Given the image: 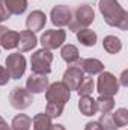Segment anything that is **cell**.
<instances>
[{
    "label": "cell",
    "instance_id": "6da1fadb",
    "mask_svg": "<svg viewBox=\"0 0 128 130\" xmlns=\"http://www.w3.org/2000/svg\"><path fill=\"white\" fill-rule=\"evenodd\" d=\"M98 8L109 26L118 27L121 30L128 29V12L119 5L118 0H99Z\"/></svg>",
    "mask_w": 128,
    "mask_h": 130
},
{
    "label": "cell",
    "instance_id": "7a4b0ae2",
    "mask_svg": "<svg viewBox=\"0 0 128 130\" xmlns=\"http://www.w3.org/2000/svg\"><path fill=\"white\" fill-rule=\"evenodd\" d=\"M94 20H95V12H94L92 6H89V5H80L75 9V14L72 15V20L68 24V27L72 32H78L80 29L89 27L94 23Z\"/></svg>",
    "mask_w": 128,
    "mask_h": 130
},
{
    "label": "cell",
    "instance_id": "3957f363",
    "mask_svg": "<svg viewBox=\"0 0 128 130\" xmlns=\"http://www.w3.org/2000/svg\"><path fill=\"white\" fill-rule=\"evenodd\" d=\"M51 62H53V53L50 50H45V48L36 50L30 58L32 73L48 76L51 73Z\"/></svg>",
    "mask_w": 128,
    "mask_h": 130
},
{
    "label": "cell",
    "instance_id": "277c9868",
    "mask_svg": "<svg viewBox=\"0 0 128 130\" xmlns=\"http://www.w3.org/2000/svg\"><path fill=\"white\" fill-rule=\"evenodd\" d=\"M96 91L99 92V95L113 97L119 91V82L112 73L102 71V73H99V77H98V82H96Z\"/></svg>",
    "mask_w": 128,
    "mask_h": 130
},
{
    "label": "cell",
    "instance_id": "5b68a950",
    "mask_svg": "<svg viewBox=\"0 0 128 130\" xmlns=\"http://www.w3.org/2000/svg\"><path fill=\"white\" fill-rule=\"evenodd\" d=\"M11 76V79L18 80L23 77L26 71V58L18 52V53H11L6 58V67H5Z\"/></svg>",
    "mask_w": 128,
    "mask_h": 130
},
{
    "label": "cell",
    "instance_id": "8992f818",
    "mask_svg": "<svg viewBox=\"0 0 128 130\" xmlns=\"http://www.w3.org/2000/svg\"><path fill=\"white\" fill-rule=\"evenodd\" d=\"M9 103L17 110H24L33 103V94L29 92L26 88H14L9 94Z\"/></svg>",
    "mask_w": 128,
    "mask_h": 130
},
{
    "label": "cell",
    "instance_id": "52a82bcc",
    "mask_svg": "<svg viewBox=\"0 0 128 130\" xmlns=\"http://www.w3.org/2000/svg\"><path fill=\"white\" fill-rule=\"evenodd\" d=\"M66 39V32L63 29H51L45 30L41 36V45L45 50H54L62 47V44Z\"/></svg>",
    "mask_w": 128,
    "mask_h": 130
},
{
    "label": "cell",
    "instance_id": "ba28073f",
    "mask_svg": "<svg viewBox=\"0 0 128 130\" xmlns=\"http://www.w3.org/2000/svg\"><path fill=\"white\" fill-rule=\"evenodd\" d=\"M45 98L47 101H54V103H66L71 98V91L68 89V86L62 82H54L51 85H48V88L45 89Z\"/></svg>",
    "mask_w": 128,
    "mask_h": 130
},
{
    "label": "cell",
    "instance_id": "9c48e42d",
    "mask_svg": "<svg viewBox=\"0 0 128 130\" xmlns=\"http://www.w3.org/2000/svg\"><path fill=\"white\" fill-rule=\"evenodd\" d=\"M50 18H51V23L56 26V27H65L71 23L72 20V12L68 6L65 5H57L51 9L50 12Z\"/></svg>",
    "mask_w": 128,
    "mask_h": 130
},
{
    "label": "cell",
    "instance_id": "30bf717a",
    "mask_svg": "<svg viewBox=\"0 0 128 130\" xmlns=\"http://www.w3.org/2000/svg\"><path fill=\"white\" fill-rule=\"evenodd\" d=\"M83 77H84V73L77 65H71V67H68L65 70L63 77H62V83H65L68 86L69 91L71 89H75L77 91V88H78L80 82L83 80Z\"/></svg>",
    "mask_w": 128,
    "mask_h": 130
},
{
    "label": "cell",
    "instance_id": "8fae6325",
    "mask_svg": "<svg viewBox=\"0 0 128 130\" xmlns=\"http://www.w3.org/2000/svg\"><path fill=\"white\" fill-rule=\"evenodd\" d=\"M48 77L44 74H30L26 82V89L32 94H41L48 88Z\"/></svg>",
    "mask_w": 128,
    "mask_h": 130
},
{
    "label": "cell",
    "instance_id": "7c38bea8",
    "mask_svg": "<svg viewBox=\"0 0 128 130\" xmlns=\"http://www.w3.org/2000/svg\"><path fill=\"white\" fill-rule=\"evenodd\" d=\"M77 67L83 71L88 73L91 76H95L104 71V64L101 61H98L95 58H88V59H78L77 61Z\"/></svg>",
    "mask_w": 128,
    "mask_h": 130
},
{
    "label": "cell",
    "instance_id": "4fadbf2b",
    "mask_svg": "<svg viewBox=\"0 0 128 130\" xmlns=\"http://www.w3.org/2000/svg\"><path fill=\"white\" fill-rule=\"evenodd\" d=\"M45 23H47V15L42 11H32L26 20L27 30L30 32H39L41 29H44Z\"/></svg>",
    "mask_w": 128,
    "mask_h": 130
},
{
    "label": "cell",
    "instance_id": "5bb4252c",
    "mask_svg": "<svg viewBox=\"0 0 128 130\" xmlns=\"http://www.w3.org/2000/svg\"><path fill=\"white\" fill-rule=\"evenodd\" d=\"M38 44V39L35 36V32H30V30H23L20 32V36H18V45L17 48L20 50V53H26V52H30L32 48L36 47Z\"/></svg>",
    "mask_w": 128,
    "mask_h": 130
},
{
    "label": "cell",
    "instance_id": "9a60e30c",
    "mask_svg": "<svg viewBox=\"0 0 128 130\" xmlns=\"http://www.w3.org/2000/svg\"><path fill=\"white\" fill-rule=\"evenodd\" d=\"M78 110H80V113H83L84 117H92V115H95L96 113V101L91 97V95L80 97Z\"/></svg>",
    "mask_w": 128,
    "mask_h": 130
},
{
    "label": "cell",
    "instance_id": "2e32d148",
    "mask_svg": "<svg viewBox=\"0 0 128 130\" xmlns=\"http://www.w3.org/2000/svg\"><path fill=\"white\" fill-rule=\"evenodd\" d=\"M102 47L107 53H112V55H116L122 50V41L115 36V35H107L104 39H102Z\"/></svg>",
    "mask_w": 128,
    "mask_h": 130
},
{
    "label": "cell",
    "instance_id": "e0dca14e",
    "mask_svg": "<svg viewBox=\"0 0 128 130\" xmlns=\"http://www.w3.org/2000/svg\"><path fill=\"white\" fill-rule=\"evenodd\" d=\"M77 33V39H78V42L81 44V45H84V47H94L96 44V33L94 30H91V29H80Z\"/></svg>",
    "mask_w": 128,
    "mask_h": 130
},
{
    "label": "cell",
    "instance_id": "ac0fdd59",
    "mask_svg": "<svg viewBox=\"0 0 128 130\" xmlns=\"http://www.w3.org/2000/svg\"><path fill=\"white\" fill-rule=\"evenodd\" d=\"M18 36L20 33L15 32V30H6L3 33V36L0 38V45L6 50H12V48H17L18 45Z\"/></svg>",
    "mask_w": 128,
    "mask_h": 130
},
{
    "label": "cell",
    "instance_id": "d6986e66",
    "mask_svg": "<svg viewBox=\"0 0 128 130\" xmlns=\"http://www.w3.org/2000/svg\"><path fill=\"white\" fill-rule=\"evenodd\" d=\"M60 56H62V59H63L65 62H68V64H75V62L80 59L78 48H77L75 45H72V44H66V45L62 47Z\"/></svg>",
    "mask_w": 128,
    "mask_h": 130
},
{
    "label": "cell",
    "instance_id": "ffe728a7",
    "mask_svg": "<svg viewBox=\"0 0 128 130\" xmlns=\"http://www.w3.org/2000/svg\"><path fill=\"white\" fill-rule=\"evenodd\" d=\"M32 126L33 130H50V127L53 126V121L47 113L42 112V113H38L32 118Z\"/></svg>",
    "mask_w": 128,
    "mask_h": 130
},
{
    "label": "cell",
    "instance_id": "44dd1931",
    "mask_svg": "<svg viewBox=\"0 0 128 130\" xmlns=\"http://www.w3.org/2000/svg\"><path fill=\"white\" fill-rule=\"evenodd\" d=\"M30 127H32V118L24 113H18L17 117H14L11 123L12 130H30Z\"/></svg>",
    "mask_w": 128,
    "mask_h": 130
},
{
    "label": "cell",
    "instance_id": "7402d4cb",
    "mask_svg": "<svg viewBox=\"0 0 128 130\" xmlns=\"http://www.w3.org/2000/svg\"><path fill=\"white\" fill-rule=\"evenodd\" d=\"M5 5L11 15H20L27 9V0H5Z\"/></svg>",
    "mask_w": 128,
    "mask_h": 130
},
{
    "label": "cell",
    "instance_id": "603a6c76",
    "mask_svg": "<svg viewBox=\"0 0 128 130\" xmlns=\"http://www.w3.org/2000/svg\"><path fill=\"white\" fill-rule=\"evenodd\" d=\"M95 101L96 112H101V113H109L115 107V100H113V97H109V95H99V98Z\"/></svg>",
    "mask_w": 128,
    "mask_h": 130
},
{
    "label": "cell",
    "instance_id": "cb8c5ba5",
    "mask_svg": "<svg viewBox=\"0 0 128 130\" xmlns=\"http://www.w3.org/2000/svg\"><path fill=\"white\" fill-rule=\"evenodd\" d=\"M95 89V83H94V79L92 77H83V80L80 82L78 88H77V92L80 97H86V95H91Z\"/></svg>",
    "mask_w": 128,
    "mask_h": 130
},
{
    "label": "cell",
    "instance_id": "d4e9b609",
    "mask_svg": "<svg viewBox=\"0 0 128 130\" xmlns=\"http://www.w3.org/2000/svg\"><path fill=\"white\" fill-rule=\"evenodd\" d=\"M63 103H54V101H47V107H45V113L53 120L57 118L63 113Z\"/></svg>",
    "mask_w": 128,
    "mask_h": 130
},
{
    "label": "cell",
    "instance_id": "484cf974",
    "mask_svg": "<svg viewBox=\"0 0 128 130\" xmlns=\"http://www.w3.org/2000/svg\"><path fill=\"white\" fill-rule=\"evenodd\" d=\"M113 115V120H115V124L118 126V129L119 127H125L128 124V110L125 107H121V109H118L115 113H112Z\"/></svg>",
    "mask_w": 128,
    "mask_h": 130
},
{
    "label": "cell",
    "instance_id": "4316f807",
    "mask_svg": "<svg viewBox=\"0 0 128 130\" xmlns=\"http://www.w3.org/2000/svg\"><path fill=\"white\" fill-rule=\"evenodd\" d=\"M99 126L102 130H116L118 126L115 124V120H113V115L109 112V113H102L101 118H99Z\"/></svg>",
    "mask_w": 128,
    "mask_h": 130
},
{
    "label": "cell",
    "instance_id": "83f0119b",
    "mask_svg": "<svg viewBox=\"0 0 128 130\" xmlns=\"http://www.w3.org/2000/svg\"><path fill=\"white\" fill-rule=\"evenodd\" d=\"M11 80V76H9V73H8V70L3 67V65H0V86H3V85H6L8 82Z\"/></svg>",
    "mask_w": 128,
    "mask_h": 130
},
{
    "label": "cell",
    "instance_id": "f1b7e54d",
    "mask_svg": "<svg viewBox=\"0 0 128 130\" xmlns=\"http://www.w3.org/2000/svg\"><path fill=\"white\" fill-rule=\"evenodd\" d=\"M8 18H11V14H9V11L5 5V0H0V23L8 20Z\"/></svg>",
    "mask_w": 128,
    "mask_h": 130
},
{
    "label": "cell",
    "instance_id": "f546056e",
    "mask_svg": "<svg viewBox=\"0 0 128 130\" xmlns=\"http://www.w3.org/2000/svg\"><path fill=\"white\" fill-rule=\"evenodd\" d=\"M84 130H102V129H101L98 121H91V123H88L84 126Z\"/></svg>",
    "mask_w": 128,
    "mask_h": 130
},
{
    "label": "cell",
    "instance_id": "4dcf8cb0",
    "mask_svg": "<svg viewBox=\"0 0 128 130\" xmlns=\"http://www.w3.org/2000/svg\"><path fill=\"white\" fill-rule=\"evenodd\" d=\"M0 130H12V129H11V126L5 121V118H3V117H0Z\"/></svg>",
    "mask_w": 128,
    "mask_h": 130
},
{
    "label": "cell",
    "instance_id": "1f68e13d",
    "mask_svg": "<svg viewBox=\"0 0 128 130\" xmlns=\"http://www.w3.org/2000/svg\"><path fill=\"white\" fill-rule=\"evenodd\" d=\"M127 76H128V71L125 70V71L122 73V76H121V83H122L124 86H127V85H128V82H127Z\"/></svg>",
    "mask_w": 128,
    "mask_h": 130
},
{
    "label": "cell",
    "instance_id": "d6a6232c",
    "mask_svg": "<svg viewBox=\"0 0 128 130\" xmlns=\"http://www.w3.org/2000/svg\"><path fill=\"white\" fill-rule=\"evenodd\" d=\"M50 130H66V129H65L62 124H53V126L50 127Z\"/></svg>",
    "mask_w": 128,
    "mask_h": 130
},
{
    "label": "cell",
    "instance_id": "836d02e7",
    "mask_svg": "<svg viewBox=\"0 0 128 130\" xmlns=\"http://www.w3.org/2000/svg\"><path fill=\"white\" fill-rule=\"evenodd\" d=\"M6 30H8V29H6V27H5V26H0V38H2V36H3V33L6 32Z\"/></svg>",
    "mask_w": 128,
    "mask_h": 130
}]
</instances>
